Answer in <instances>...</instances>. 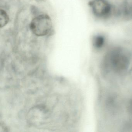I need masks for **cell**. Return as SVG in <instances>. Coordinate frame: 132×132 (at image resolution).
Masks as SVG:
<instances>
[{
  "mask_svg": "<svg viewBox=\"0 0 132 132\" xmlns=\"http://www.w3.org/2000/svg\"><path fill=\"white\" fill-rule=\"evenodd\" d=\"M110 57L111 64L116 71H123L127 68L129 64L128 59L120 51H114L111 53Z\"/></svg>",
  "mask_w": 132,
  "mask_h": 132,
  "instance_id": "obj_3",
  "label": "cell"
},
{
  "mask_svg": "<svg viewBox=\"0 0 132 132\" xmlns=\"http://www.w3.org/2000/svg\"><path fill=\"white\" fill-rule=\"evenodd\" d=\"M89 5L93 14L98 19L109 17L113 10L112 5L108 0H91Z\"/></svg>",
  "mask_w": 132,
  "mask_h": 132,
  "instance_id": "obj_2",
  "label": "cell"
},
{
  "mask_svg": "<svg viewBox=\"0 0 132 132\" xmlns=\"http://www.w3.org/2000/svg\"></svg>",
  "mask_w": 132,
  "mask_h": 132,
  "instance_id": "obj_6",
  "label": "cell"
},
{
  "mask_svg": "<svg viewBox=\"0 0 132 132\" xmlns=\"http://www.w3.org/2000/svg\"><path fill=\"white\" fill-rule=\"evenodd\" d=\"M106 38L103 35L97 34L92 38V44L94 47L97 48L102 47L105 42Z\"/></svg>",
  "mask_w": 132,
  "mask_h": 132,
  "instance_id": "obj_4",
  "label": "cell"
},
{
  "mask_svg": "<svg viewBox=\"0 0 132 132\" xmlns=\"http://www.w3.org/2000/svg\"><path fill=\"white\" fill-rule=\"evenodd\" d=\"M52 28V21L47 14L38 15L33 18L30 24L32 33L38 37H43L49 34Z\"/></svg>",
  "mask_w": 132,
  "mask_h": 132,
  "instance_id": "obj_1",
  "label": "cell"
},
{
  "mask_svg": "<svg viewBox=\"0 0 132 132\" xmlns=\"http://www.w3.org/2000/svg\"><path fill=\"white\" fill-rule=\"evenodd\" d=\"M9 21V16L6 11L1 9L0 10V27H3L7 24Z\"/></svg>",
  "mask_w": 132,
  "mask_h": 132,
  "instance_id": "obj_5",
  "label": "cell"
}]
</instances>
